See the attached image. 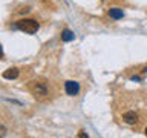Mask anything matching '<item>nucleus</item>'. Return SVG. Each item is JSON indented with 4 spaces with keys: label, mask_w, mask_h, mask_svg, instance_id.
I'll return each instance as SVG.
<instances>
[{
    "label": "nucleus",
    "mask_w": 147,
    "mask_h": 138,
    "mask_svg": "<svg viewBox=\"0 0 147 138\" xmlns=\"http://www.w3.org/2000/svg\"><path fill=\"white\" fill-rule=\"evenodd\" d=\"M64 91H66V94L67 95H77L78 92H80V83H77V81H72V80H69L64 83Z\"/></svg>",
    "instance_id": "nucleus-3"
},
{
    "label": "nucleus",
    "mask_w": 147,
    "mask_h": 138,
    "mask_svg": "<svg viewBox=\"0 0 147 138\" xmlns=\"http://www.w3.org/2000/svg\"><path fill=\"white\" fill-rule=\"evenodd\" d=\"M2 77L5 78V80H14V78L18 77V69L17 68H9L2 74Z\"/></svg>",
    "instance_id": "nucleus-5"
},
{
    "label": "nucleus",
    "mask_w": 147,
    "mask_h": 138,
    "mask_svg": "<svg viewBox=\"0 0 147 138\" xmlns=\"http://www.w3.org/2000/svg\"><path fill=\"white\" fill-rule=\"evenodd\" d=\"M144 133H146V135H147V127H146V131H144Z\"/></svg>",
    "instance_id": "nucleus-10"
},
{
    "label": "nucleus",
    "mask_w": 147,
    "mask_h": 138,
    "mask_svg": "<svg viewBox=\"0 0 147 138\" xmlns=\"http://www.w3.org/2000/svg\"><path fill=\"white\" fill-rule=\"evenodd\" d=\"M123 121L126 123V124L133 126V124L138 121V114L135 112V110H127V112L123 114Z\"/></svg>",
    "instance_id": "nucleus-4"
},
{
    "label": "nucleus",
    "mask_w": 147,
    "mask_h": 138,
    "mask_svg": "<svg viewBox=\"0 0 147 138\" xmlns=\"http://www.w3.org/2000/svg\"><path fill=\"white\" fill-rule=\"evenodd\" d=\"M142 74H147V68H144V71H142Z\"/></svg>",
    "instance_id": "nucleus-9"
},
{
    "label": "nucleus",
    "mask_w": 147,
    "mask_h": 138,
    "mask_svg": "<svg viewBox=\"0 0 147 138\" xmlns=\"http://www.w3.org/2000/svg\"><path fill=\"white\" fill-rule=\"evenodd\" d=\"M12 28L14 29H20L23 32H26V34H35V32L38 31L40 25L37 20H32V18H22V20H18Z\"/></svg>",
    "instance_id": "nucleus-2"
},
{
    "label": "nucleus",
    "mask_w": 147,
    "mask_h": 138,
    "mask_svg": "<svg viewBox=\"0 0 147 138\" xmlns=\"http://www.w3.org/2000/svg\"><path fill=\"white\" fill-rule=\"evenodd\" d=\"M74 39H75V35H74V32L71 29H64L61 32V40L63 41H72Z\"/></svg>",
    "instance_id": "nucleus-7"
},
{
    "label": "nucleus",
    "mask_w": 147,
    "mask_h": 138,
    "mask_svg": "<svg viewBox=\"0 0 147 138\" xmlns=\"http://www.w3.org/2000/svg\"><path fill=\"white\" fill-rule=\"evenodd\" d=\"M107 14H109L110 18H113V20H119V18L124 17V11L119 8H110L107 11Z\"/></svg>",
    "instance_id": "nucleus-6"
},
{
    "label": "nucleus",
    "mask_w": 147,
    "mask_h": 138,
    "mask_svg": "<svg viewBox=\"0 0 147 138\" xmlns=\"http://www.w3.org/2000/svg\"><path fill=\"white\" fill-rule=\"evenodd\" d=\"M28 91L31 95L38 101H49L52 98V89H51V83L46 78H35L28 83Z\"/></svg>",
    "instance_id": "nucleus-1"
},
{
    "label": "nucleus",
    "mask_w": 147,
    "mask_h": 138,
    "mask_svg": "<svg viewBox=\"0 0 147 138\" xmlns=\"http://www.w3.org/2000/svg\"><path fill=\"white\" fill-rule=\"evenodd\" d=\"M78 137H80V138H84V137H86V138H87V133H86L84 131H80V132H78Z\"/></svg>",
    "instance_id": "nucleus-8"
}]
</instances>
